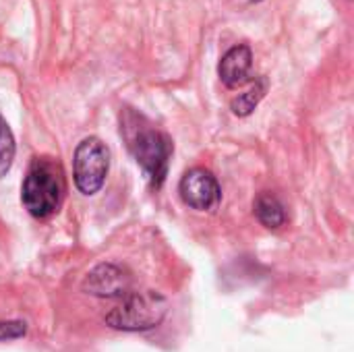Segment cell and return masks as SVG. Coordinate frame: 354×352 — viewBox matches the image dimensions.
<instances>
[{"instance_id":"5b68a950","label":"cell","mask_w":354,"mask_h":352,"mask_svg":"<svg viewBox=\"0 0 354 352\" xmlns=\"http://www.w3.org/2000/svg\"><path fill=\"white\" fill-rule=\"evenodd\" d=\"M178 193L185 205L197 212H214L222 201L218 178L205 168H191L178 183Z\"/></svg>"},{"instance_id":"3957f363","label":"cell","mask_w":354,"mask_h":352,"mask_svg":"<svg viewBox=\"0 0 354 352\" xmlns=\"http://www.w3.org/2000/svg\"><path fill=\"white\" fill-rule=\"evenodd\" d=\"M168 315V301L156 290H131L106 315V326L118 332H147Z\"/></svg>"},{"instance_id":"6da1fadb","label":"cell","mask_w":354,"mask_h":352,"mask_svg":"<svg viewBox=\"0 0 354 352\" xmlns=\"http://www.w3.org/2000/svg\"><path fill=\"white\" fill-rule=\"evenodd\" d=\"M120 133L127 141L129 151L135 162L145 172L151 189H160L168 176L170 158H172V139L153 127L143 114L133 108H124L120 114Z\"/></svg>"},{"instance_id":"ba28073f","label":"cell","mask_w":354,"mask_h":352,"mask_svg":"<svg viewBox=\"0 0 354 352\" xmlns=\"http://www.w3.org/2000/svg\"><path fill=\"white\" fill-rule=\"evenodd\" d=\"M253 212H255V218L270 230H278L280 226H284L286 222V212H284V205L280 203V199L272 193H261L257 199H255V205H253Z\"/></svg>"},{"instance_id":"30bf717a","label":"cell","mask_w":354,"mask_h":352,"mask_svg":"<svg viewBox=\"0 0 354 352\" xmlns=\"http://www.w3.org/2000/svg\"><path fill=\"white\" fill-rule=\"evenodd\" d=\"M15 151H17V145H15L12 131L0 114V178L10 170L12 160H15Z\"/></svg>"},{"instance_id":"8fae6325","label":"cell","mask_w":354,"mask_h":352,"mask_svg":"<svg viewBox=\"0 0 354 352\" xmlns=\"http://www.w3.org/2000/svg\"><path fill=\"white\" fill-rule=\"evenodd\" d=\"M27 334L25 322H0V340H17Z\"/></svg>"},{"instance_id":"277c9868","label":"cell","mask_w":354,"mask_h":352,"mask_svg":"<svg viewBox=\"0 0 354 352\" xmlns=\"http://www.w3.org/2000/svg\"><path fill=\"white\" fill-rule=\"evenodd\" d=\"M110 170V149L97 137L83 139L73 158V176L75 187L83 195H95L108 176Z\"/></svg>"},{"instance_id":"7a4b0ae2","label":"cell","mask_w":354,"mask_h":352,"mask_svg":"<svg viewBox=\"0 0 354 352\" xmlns=\"http://www.w3.org/2000/svg\"><path fill=\"white\" fill-rule=\"evenodd\" d=\"M64 197V172L52 158H33L21 187V201L33 218H50Z\"/></svg>"},{"instance_id":"8992f818","label":"cell","mask_w":354,"mask_h":352,"mask_svg":"<svg viewBox=\"0 0 354 352\" xmlns=\"http://www.w3.org/2000/svg\"><path fill=\"white\" fill-rule=\"evenodd\" d=\"M133 290V276L116 263L95 266L83 280V293L100 299H122Z\"/></svg>"},{"instance_id":"52a82bcc","label":"cell","mask_w":354,"mask_h":352,"mask_svg":"<svg viewBox=\"0 0 354 352\" xmlns=\"http://www.w3.org/2000/svg\"><path fill=\"white\" fill-rule=\"evenodd\" d=\"M251 66H253V52L247 44L232 46L218 64L220 81L228 89H239L251 81Z\"/></svg>"},{"instance_id":"9c48e42d","label":"cell","mask_w":354,"mask_h":352,"mask_svg":"<svg viewBox=\"0 0 354 352\" xmlns=\"http://www.w3.org/2000/svg\"><path fill=\"white\" fill-rule=\"evenodd\" d=\"M268 87H270V81H268L266 77L255 79L253 87H251L247 93H241L239 98L232 100V104H230L232 112H234L236 116H249V114L259 106V102L263 100Z\"/></svg>"},{"instance_id":"7c38bea8","label":"cell","mask_w":354,"mask_h":352,"mask_svg":"<svg viewBox=\"0 0 354 352\" xmlns=\"http://www.w3.org/2000/svg\"><path fill=\"white\" fill-rule=\"evenodd\" d=\"M249 2H261V0H249Z\"/></svg>"}]
</instances>
